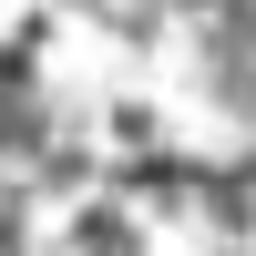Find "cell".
Masks as SVG:
<instances>
[{
    "mask_svg": "<svg viewBox=\"0 0 256 256\" xmlns=\"http://www.w3.org/2000/svg\"><path fill=\"white\" fill-rule=\"evenodd\" d=\"M82 256H144L134 216H123V205H92V216H82Z\"/></svg>",
    "mask_w": 256,
    "mask_h": 256,
    "instance_id": "1",
    "label": "cell"
}]
</instances>
